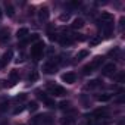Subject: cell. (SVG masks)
Instances as JSON below:
<instances>
[{"label": "cell", "mask_w": 125, "mask_h": 125, "mask_svg": "<svg viewBox=\"0 0 125 125\" xmlns=\"http://www.w3.org/2000/svg\"><path fill=\"white\" fill-rule=\"evenodd\" d=\"M28 109H30V112H35V110L38 109V103H37V102H31V103H28Z\"/></svg>", "instance_id": "23"}, {"label": "cell", "mask_w": 125, "mask_h": 125, "mask_svg": "<svg viewBox=\"0 0 125 125\" xmlns=\"http://www.w3.org/2000/svg\"><path fill=\"white\" fill-rule=\"evenodd\" d=\"M53 116H50V115H47V113H43V115H37V116H34L31 121H30V124L31 125H53Z\"/></svg>", "instance_id": "1"}, {"label": "cell", "mask_w": 125, "mask_h": 125, "mask_svg": "<svg viewBox=\"0 0 125 125\" xmlns=\"http://www.w3.org/2000/svg\"><path fill=\"white\" fill-rule=\"evenodd\" d=\"M59 107H60L62 110H69V109H71V102H69V100L60 102V103H59Z\"/></svg>", "instance_id": "15"}, {"label": "cell", "mask_w": 125, "mask_h": 125, "mask_svg": "<svg viewBox=\"0 0 125 125\" xmlns=\"http://www.w3.org/2000/svg\"><path fill=\"white\" fill-rule=\"evenodd\" d=\"M0 16H2V10H0Z\"/></svg>", "instance_id": "33"}, {"label": "cell", "mask_w": 125, "mask_h": 125, "mask_svg": "<svg viewBox=\"0 0 125 125\" xmlns=\"http://www.w3.org/2000/svg\"><path fill=\"white\" fill-rule=\"evenodd\" d=\"M62 125H71V124H74L75 122V118H72V116H65V118H62Z\"/></svg>", "instance_id": "17"}, {"label": "cell", "mask_w": 125, "mask_h": 125, "mask_svg": "<svg viewBox=\"0 0 125 125\" xmlns=\"http://www.w3.org/2000/svg\"><path fill=\"white\" fill-rule=\"evenodd\" d=\"M71 18V13H62L60 16H59V19L62 21V22H65V21H68Z\"/></svg>", "instance_id": "28"}, {"label": "cell", "mask_w": 125, "mask_h": 125, "mask_svg": "<svg viewBox=\"0 0 125 125\" xmlns=\"http://www.w3.org/2000/svg\"><path fill=\"white\" fill-rule=\"evenodd\" d=\"M22 110H24V107H22V106H19V107H16V109L13 110V113H15V115H18V113H21Z\"/></svg>", "instance_id": "31"}, {"label": "cell", "mask_w": 125, "mask_h": 125, "mask_svg": "<svg viewBox=\"0 0 125 125\" xmlns=\"http://www.w3.org/2000/svg\"><path fill=\"white\" fill-rule=\"evenodd\" d=\"M115 72H116V65H115V63H107V65H104L103 69H102V74H103L104 77H112Z\"/></svg>", "instance_id": "6"}, {"label": "cell", "mask_w": 125, "mask_h": 125, "mask_svg": "<svg viewBox=\"0 0 125 125\" xmlns=\"http://www.w3.org/2000/svg\"><path fill=\"white\" fill-rule=\"evenodd\" d=\"M77 80V75L74 72H65L63 75H62V81L66 83V84H74Z\"/></svg>", "instance_id": "7"}, {"label": "cell", "mask_w": 125, "mask_h": 125, "mask_svg": "<svg viewBox=\"0 0 125 125\" xmlns=\"http://www.w3.org/2000/svg\"><path fill=\"white\" fill-rule=\"evenodd\" d=\"M8 107H9V102H2L0 103V112L8 110Z\"/></svg>", "instance_id": "27"}, {"label": "cell", "mask_w": 125, "mask_h": 125, "mask_svg": "<svg viewBox=\"0 0 125 125\" xmlns=\"http://www.w3.org/2000/svg\"><path fill=\"white\" fill-rule=\"evenodd\" d=\"M49 38H50L52 41H56V40H59L57 34H56V32H52V31H49Z\"/></svg>", "instance_id": "29"}, {"label": "cell", "mask_w": 125, "mask_h": 125, "mask_svg": "<svg viewBox=\"0 0 125 125\" xmlns=\"http://www.w3.org/2000/svg\"><path fill=\"white\" fill-rule=\"evenodd\" d=\"M113 19V15L109 13V12H102V21H106V22H112Z\"/></svg>", "instance_id": "19"}, {"label": "cell", "mask_w": 125, "mask_h": 125, "mask_svg": "<svg viewBox=\"0 0 125 125\" xmlns=\"http://www.w3.org/2000/svg\"><path fill=\"white\" fill-rule=\"evenodd\" d=\"M9 77H10V80H12V85L18 81V78H19V75H18V72L13 69V71H10V74H9Z\"/></svg>", "instance_id": "21"}, {"label": "cell", "mask_w": 125, "mask_h": 125, "mask_svg": "<svg viewBox=\"0 0 125 125\" xmlns=\"http://www.w3.org/2000/svg\"><path fill=\"white\" fill-rule=\"evenodd\" d=\"M56 69H57V65L54 63V60H49V62H46V63L43 65V72H44V74H47V75L54 74V72H56Z\"/></svg>", "instance_id": "4"}, {"label": "cell", "mask_w": 125, "mask_h": 125, "mask_svg": "<svg viewBox=\"0 0 125 125\" xmlns=\"http://www.w3.org/2000/svg\"><path fill=\"white\" fill-rule=\"evenodd\" d=\"M83 27H84V19L83 18L74 19V22H72V28L74 30H78V28H83Z\"/></svg>", "instance_id": "12"}, {"label": "cell", "mask_w": 125, "mask_h": 125, "mask_svg": "<svg viewBox=\"0 0 125 125\" xmlns=\"http://www.w3.org/2000/svg\"><path fill=\"white\" fill-rule=\"evenodd\" d=\"M49 91H50L54 97H62V96H65V94H66V90H65L63 87L54 85V84H49Z\"/></svg>", "instance_id": "3"}, {"label": "cell", "mask_w": 125, "mask_h": 125, "mask_svg": "<svg viewBox=\"0 0 125 125\" xmlns=\"http://www.w3.org/2000/svg\"><path fill=\"white\" fill-rule=\"evenodd\" d=\"M102 63H103V57H102V56H97L96 59H93V60H91V63H88L87 66H88V68L91 69V72H93V71H94V69H97Z\"/></svg>", "instance_id": "8"}, {"label": "cell", "mask_w": 125, "mask_h": 125, "mask_svg": "<svg viewBox=\"0 0 125 125\" xmlns=\"http://www.w3.org/2000/svg\"><path fill=\"white\" fill-rule=\"evenodd\" d=\"M59 41H60L62 46H71V44L74 43V38H72L71 35H63V37L59 38Z\"/></svg>", "instance_id": "9"}, {"label": "cell", "mask_w": 125, "mask_h": 125, "mask_svg": "<svg viewBox=\"0 0 125 125\" xmlns=\"http://www.w3.org/2000/svg\"><path fill=\"white\" fill-rule=\"evenodd\" d=\"M9 40V30H2L0 31V41H8Z\"/></svg>", "instance_id": "18"}, {"label": "cell", "mask_w": 125, "mask_h": 125, "mask_svg": "<svg viewBox=\"0 0 125 125\" xmlns=\"http://www.w3.org/2000/svg\"><path fill=\"white\" fill-rule=\"evenodd\" d=\"M12 56H13V52L9 49L3 56H2V59H0V69H3L8 63H9V62H10V59H12Z\"/></svg>", "instance_id": "5"}, {"label": "cell", "mask_w": 125, "mask_h": 125, "mask_svg": "<svg viewBox=\"0 0 125 125\" xmlns=\"http://www.w3.org/2000/svg\"><path fill=\"white\" fill-rule=\"evenodd\" d=\"M44 104H46L47 107H54V106H56L54 100H53V99H49V97H47V99L44 100Z\"/></svg>", "instance_id": "24"}, {"label": "cell", "mask_w": 125, "mask_h": 125, "mask_svg": "<svg viewBox=\"0 0 125 125\" xmlns=\"http://www.w3.org/2000/svg\"><path fill=\"white\" fill-rule=\"evenodd\" d=\"M87 56H88V52H87V50H81V52L77 54V59L81 60V59H84V57H87Z\"/></svg>", "instance_id": "25"}, {"label": "cell", "mask_w": 125, "mask_h": 125, "mask_svg": "<svg viewBox=\"0 0 125 125\" xmlns=\"http://www.w3.org/2000/svg\"><path fill=\"white\" fill-rule=\"evenodd\" d=\"M99 43H102V35H96L94 38L90 40V46H97Z\"/></svg>", "instance_id": "22"}, {"label": "cell", "mask_w": 125, "mask_h": 125, "mask_svg": "<svg viewBox=\"0 0 125 125\" xmlns=\"http://www.w3.org/2000/svg\"><path fill=\"white\" fill-rule=\"evenodd\" d=\"M93 116L94 118H106L107 116V110L106 109H97V110H94V113H93Z\"/></svg>", "instance_id": "11"}, {"label": "cell", "mask_w": 125, "mask_h": 125, "mask_svg": "<svg viewBox=\"0 0 125 125\" xmlns=\"http://www.w3.org/2000/svg\"><path fill=\"white\" fill-rule=\"evenodd\" d=\"M116 80H118V83H122V80H124V74H119V75L116 77Z\"/></svg>", "instance_id": "32"}, {"label": "cell", "mask_w": 125, "mask_h": 125, "mask_svg": "<svg viewBox=\"0 0 125 125\" xmlns=\"http://www.w3.org/2000/svg\"><path fill=\"white\" fill-rule=\"evenodd\" d=\"M27 35H28V28H19L16 31V37L18 38H25Z\"/></svg>", "instance_id": "13"}, {"label": "cell", "mask_w": 125, "mask_h": 125, "mask_svg": "<svg viewBox=\"0 0 125 125\" xmlns=\"http://www.w3.org/2000/svg\"><path fill=\"white\" fill-rule=\"evenodd\" d=\"M6 13H8V16L13 18V16H15V8H13L12 5H8V3H6Z\"/></svg>", "instance_id": "20"}, {"label": "cell", "mask_w": 125, "mask_h": 125, "mask_svg": "<svg viewBox=\"0 0 125 125\" xmlns=\"http://www.w3.org/2000/svg\"><path fill=\"white\" fill-rule=\"evenodd\" d=\"M38 16L41 21H47L49 16H50V12H49V8H41L40 12H38Z\"/></svg>", "instance_id": "10"}, {"label": "cell", "mask_w": 125, "mask_h": 125, "mask_svg": "<svg viewBox=\"0 0 125 125\" xmlns=\"http://www.w3.org/2000/svg\"><path fill=\"white\" fill-rule=\"evenodd\" d=\"M37 78H38V74H37L35 71H32V72L28 75V80H30L31 83H32V81H37Z\"/></svg>", "instance_id": "26"}, {"label": "cell", "mask_w": 125, "mask_h": 125, "mask_svg": "<svg viewBox=\"0 0 125 125\" xmlns=\"http://www.w3.org/2000/svg\"><path fill=\"white\" fill-rule=\"evenodd\" d=\"M44 43L43 41H37L35 44H32L31 46V56H32V59L34 60H38L40 57H41V54H43V52H44Z\"/></svg>", "instance_id": "2"}, {"label": "cell", "mask_w": 125, "mask_h": 125, "mask_svg": "<svg viewBox=\"0 0 125 125\" xmlns=\"http://www.w3.org/2000/svg\"><path fill=\"white\" fill-rule=\"evenodd\" d=\"M110 99H112V96L109 93H103V94H99L97 96V100L99 102H109Z\"/></svg>", "instance_id": "16"}, {"label": "cell", "mask_w": 125, "mask_h": 125, "mask_svg": "<svg viewBox=\"0 0 125 125\" xmlns=\"http://www.w3.org/2000/svg\"><path fill=\"white\" fill-rule=\"evenodd\" d=\"M88 88H97V87H102V81L100 80H91L88 84H87Z\"/></svg>", "instance_id": "14"}, {"label": "cell", "mask_w": 125, "mask_h": 125, "mask_svg": "<svg viewBox=\"0 0 125 125\" xmlns=\"http://www.w3.org/2000/svg\"><path fill=\"white\" fill-rule=\"evenodd\" d=\"M25 99H27V94H25V93H22V94H19V96L15 97L16 102H22V100H25Z\"/></svg>", "instance_id": "30"}]
</instances>
